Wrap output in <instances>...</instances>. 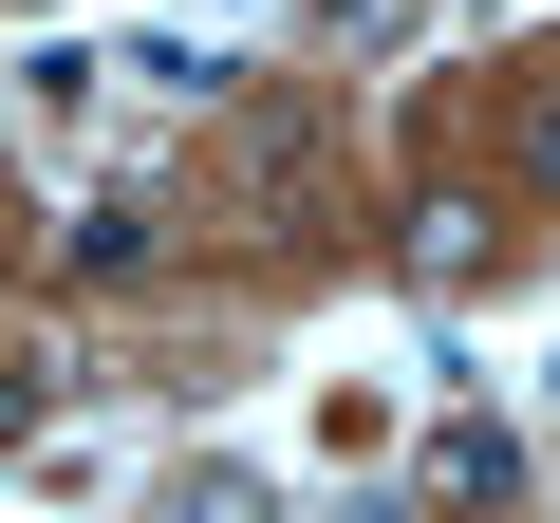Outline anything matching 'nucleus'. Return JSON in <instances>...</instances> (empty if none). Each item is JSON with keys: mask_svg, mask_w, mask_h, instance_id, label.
<instances>
[{"mask_svg": "<svg viewBox=\"0 0 560 523\" xmlns=\"http://www.w3.org/2000/svg\"><path fill=\"white\" fill-rule=\"evenodd\" d=\"M523 187H560V113H541V131H523Z\"/></svg>", "mask_w": 560, "mask_h": 523, "instance_id": "nucleus-2", "label": "nucleus"}, {"mask_svg": "<svg viewBox=\"0 0 560 523\" xmlns=\"http://www.w3.org/2000/svg\"><path fill=\"white\" fill-rule=\"evenodd\" d=\"M504 486H523V430L504 411H448L430 430V504H504Z\"/></svg>", "mask_w": 560, "mask_h": 523, "instance_id": "nucleus-1", "label": "nucleus"}]
</instances>
